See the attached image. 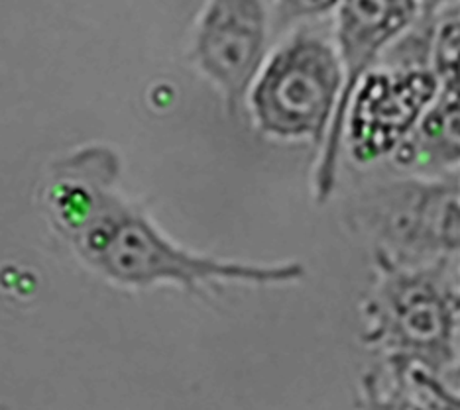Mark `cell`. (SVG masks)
<instances>
[{"label": "cell", "mask_w": 460, "mask_h": 410, "mask_svg": "<svg viewBox=\"0 0 460 410\" xmlns=\"http://www.w3.org/2000/svg\"><path fill=\"white\" fill-rule=\"evenodd\" d=\"M117 160L104 147L59 161L46 185V206L58 232L91 267L127 285L175 281L187 289L213 281L286 283L303 275L297 264L246 266L199 257L162 236L138 208L112 191Z\"/></svg>", "instance_id": "6da1fadb"}, {"label": "cell", "mask_w": 460, "mask_h": 410, "mask_svg": "<svg viewBox=\"0 0 460 410\" xmlns=\"http://www.w3.org/2000/svg\"><path fill=\"white\" fill-rule=\"evenodd\" d=\"M385 283L370 307L366 340L388 345L390 360L438 371L455 360L456 291L435 269H407L385 257Z\"/></svg>", "instance_id": "7a4b0ae2"}, {"label": "cell", "mask_w": 460, "mask_h": 410, "mask_svg": "<svg viewBox=\"0 0 460 410\" xmlns=\"http://www.w3.org/2000/svg\"><path fill=\"white\" fill-rule=\"evenodd\" d=\"M341 67L334 51L313 38H297L271 57L252 92L264 132L313 135L317 142L337 104Z\"/></svg>", "instance_id": "3957f363"}, {"label": "cell", "mask_w": 460, "mask_h": 410, "mask_svg": "<svg viewBox=\"0 0 460 410\" xmlns=\"http://www.w3.org/2000/svg\"><path fill=\"white\" fill-rule=\"evenodd\" d=\"M438 91L429 69L376 73L354 92L350 117L352 153L358 161L378 160L403 144Z\"/></svg>", "instance_id": "277c9868"}, {"label": "cell", "mask_w": 460, "mask_h": 410, "mask_svg": "<svg viewBox=\"0 0 460 410\" xmlns=\"http://www.w3.org/2000/svg\"><path fill=\"white\" fill-rule=\"evenodd\" d=\"M372 226L388 246L410 257L458 249V187L447 183H397L372 203Z\"/></svg>", "instance_id": "5b68a950"}, {"label": "cell", "mask_w": 460, "mask_h": 410, "mask_svg": "<svg viewBox=\"0 0 460 410\" xmlns=\"http://www.w3.org/2000/svg\"><path fill=\"white\" fill-rule=\"evenodd\" d=\"M417 10H420V6L411 0H405V3H400V0H395V3H382V0H378V3H362V0H357V3H344L341 6L339 39L344 65H347V85L342 87L339 94L337 112H334L331 122L325 153H323L317 173V193L321 201L331 193L342 120L350 107V99L358 89L364 71L368 69L376 51L385 41H390L394 36H397V31H402L413 22Z\"/></svg>", "instance_id": "8992f818"}, {"label": "cell", "mask_w": 460, "mask_h": 410, "mask_svg": "<svg viewBox=\"0 0 460 410\" xmlns=\"http://www.w3.org/2000/svg\"><path fill=\"white\" fill-rule=\"evenodd\" d=\"M266 34L264 6L258 3H215L199 28L197 54L201 67L221 85L234 109L262 57Z\"/></svg>", "instance_id": "52a82bcc"}, {"label": "cell", "mask_w": 460, "mask_h": 410, "mask_svg": "<svg viewBox=\"0 0 460 410\" xmlns=\"http://www.w3.org/2000/svg\"><path fill=\"white\" fill-rule=\"evenodd\" d=\"M420 152L429 160L451 163L458 160V81H447L435 107L417 122Z\"/></svg>", "instance_id": "ba28073f"}, {"label": "cell", "mask_w": 460, "mask_h": 410, "mask_svg": "<svg viewBox=\"0 0 460 410\" xmlns=\"http://www.w3.org/2000/svg\"><path fill=\"white\" fill-rule=\"evenodd\" d=\"M433 73L443 83L456 79L458 63V6L448 8V13L438 20L433 36Z\"/></svg>", "instance_id": "9c48e42d"}]
</instances>
